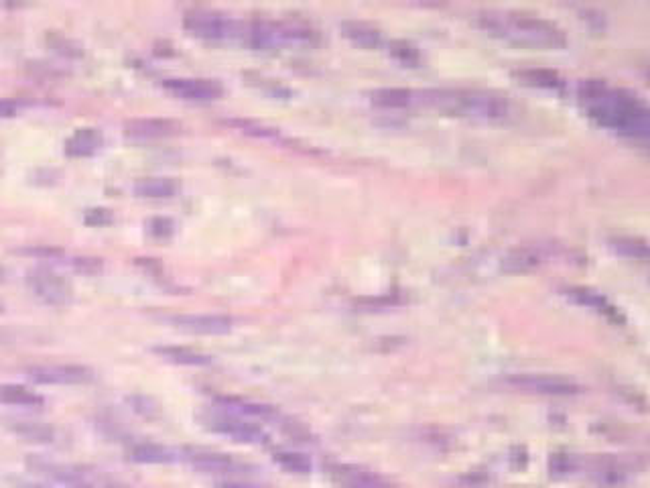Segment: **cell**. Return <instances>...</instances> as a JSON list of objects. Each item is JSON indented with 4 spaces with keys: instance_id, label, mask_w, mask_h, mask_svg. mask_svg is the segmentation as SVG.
<instances>
[{
    "instance_id": "cell-1",
    "label": "cell",
    "mask_w": 650,
    "mask_h": 488,
    "mask_svg": "<svg viewBox=\"0 0 650 488\" xmlns=\"http://www.w3.org/2000/svg\"><path fill=\"white\" fill-rule=\"evenodd\" d=\"M577 94L583 108L600 127L632 139L648 137L650 114L636 94L612 88L604 80L581 82Z\"/></svg>"
},
{
    "instance_id": "cell-2",
    "label": "cell",
    "mask_w": 650,
    "mask_h": 488,
    "mask_svg": "<svg viewBox=\"0 0 650 488\" xmlns=\"http://www.w3.org/2000/svg\"><path fill=\"white\" fill-rule=\"evenodd\" d=\"M415 106L482 122H504L512 116V104L504 94L482 88L415 90Z\"/></svg>"
},
{
    "instance_id": "cell-3",
    "label": "cell",
    "mask_w": 650,
    "mask_h": 488,
    "mask_svg": "<svg viewBox=\"0 0 650 488\" xmlns=\"http://www.w3.org/2000/svg\"><path fill=\"white\" fill-rule=\"evenodd\" d=\"M480 27L496 37L531 45L543 49H559L567 45V37L563 29L555 23L545 21L535 15L523 13H486L480 17Z\"/></svg>"
},
{
    "instance_id": "cell-4",
    "label": "cell",
    "mask_w": 650,
    "mask_h": 488,
    "mask_svg": "<svg viewBox=\"0 0 650 488\" xmlns=\"http://www.w3.org/2000/svg\"><path fill=\"white\" fill-rule=\"evenodd\" d=\"M240 41L254 49L265 51L279 47H303L317 41V31L301 21L254 19L242 25Z\"/></svg>"
},
{
    "instance_id": "cell-5",
    "label": "cell",
    "mask_w": 650,
    "mask_h": 488,
    "mask_svg": "<svg viewBox=\"0 0 650 488\" xmlns=\"http://www.w3.org/2000/svg\"><path fill=\"white\" fill-rule=\"evenodd\" d=\"M504 385L514 391L539 397H575L583 391L577 381L549 373H514L504 379Z\"/></svg>"
},
{
    "instance_id": "cell-6",
    "label": "cell",
    "mask_w": 650,
    "mask_h": 488,
    "mask_svg": "<svg viewBox=\"0 0 650 488\" xmlns=\"http://www.w3.org/2000/svg\"><path fill=\"white\" fill-rule=\"evenodd\" d=\"M25 377L35 385L80 387L90 385L96 373L84 364H33L25 369Z\"/></svg>"
},
{
    "instance_id": "cell-7",
    "label": "cell",
    "mask_w": 650,
    "mask_h": 488,
    "mask_svg": "<svg viewBox=\"0 0 650 488\" xmlns=\"http://www.w3.org/2000/svg\"><path fill=\"white\" fill-rule=\"evenodd\" d=\"M183 25L195 37L208 41H234L242 37L244 23L216 11H191L185 15Z\"/></svg>"
},
{
    "instance_id": "cell-8",
    "label": "cell",
    "mask_w": 650,
    "mask_h": 488,
    "mask_svg": "<svg viewBox=\"0 0 650 488\" xmlns=\"http://www.w3.org/2000/svg\"><path fill=\"white\" fill-rule=\"evenodd\" d=\"M25 281L31 293L45 305H51V308H63L72 301V285L51 267L39 265L29 269Z\"/></svg>"
},
{
    "instance_id": "cell-9",
    "label": "cell",
    "mask_w": 650,
    "mask_h": 488,
    "mask_svg": "<svg viewBox=\"0 0 650 488\" xmlns=\"http://www.w3.org/2000/svg\"><path fill=\"white\" fill-rule=\"evenodd\" d=\"M206 423H208V427L212 432H216L220 436H226V438H230L232 442H238V444L260 446V444L269 442V436L265 434L263 427L248 421V419L224 413V411L212 413L206 419Z\"/></svg>"
},
{
    "instance_id": "cell-10",
    "label": "cell",
    "mask_w": 650,
    "mask_h": 488,
    "mask_svg": "<svg viewBox=\"0 0 650 488\" xmlns=\"http://www.w3.org/2000/svg\"><path fill=\"white\" fill-rule=\"evenodd\" d=\"M163 88L175 98L189 102H214L224 96L222 84L206 78H171L163 82Z\"/></svg>"
},
{
    "instance_id": "cell-11",
    "label": "cell",
    "mask_w": 650,
    "mask_h": 488,
    "mask_svg": "<svg viewBox=\"0 0 650 488\" xmlns=\"http://www.w3.org/2000/svg\"><path fill=\"white\" fill-rule=\"evenodd\" d=\"M173 326L191 334H204V336H222L232 332L234 320L222 314H179L169 318Z\"/></svg>"
},
{
    "instance_id": "cell-12",
    "label": "cell",
    "mask_w": 650,
    "mask_h": 488,
    "mask_svg": "<svg viewBox=\"0 0 650 488\" xmlns=\"http://www.w3.org/2000/svg\"><path fill=\"white\" fill-rule=\"evenodd\" d=\"M181 133V125L171 118H133L124 122V135L137 141L165 139Z\"/></svg>"
},
{
    "instance_id": "cell-13",
    "label": "cell",
    "mask_w": 650,
    "mask_h": 488,
    "mask_svg": "<svg viewBox=\"0 0 650 488\" xmlns=\"http://www.w3.org/2000/svg\"><path fill=\"white\" fill-rule=\"evenodd\" d=\"M330 474L342 488H393L382 474L356 464H334Z\"/></svg>"
},
{
    "instance_id": "cell-14",
    "label": "cell",
    "mask_w": 650,
    "mask_h": 488,
    "mask_svg": "<svg viewBox=\"0 0 650 488\" xmlns=\"http://www.w3.org/2000/svg\"><path fill=\"white\" fill-rule=\"evenodd\" d=\"M185 460L189 462L191 468L200 470L204 474H218V476H230V474H240L244 466L236 462L228 454L220 452H210V450H189L185 454Z\"/></svg>"
},
{
    "instance_id": "cell-15",
    "label": "cell",
    "mask_w": 650,
    "mask_h": 488,
    "mask_svg": "<svg viewBox=\"0 0 650 488\" xmlns=\"http://www.w3.org/2000/svg\"><path fill=\"white\" fill-rule=\"evenodd\" d=\"M216 405L220 411L248 419V421H273L279 417V413L263 403H256L250 399H242V397H234V395H220L216 397Z\"/></svg>"
},
{
    "instance_id": "cell-16",
    "label": "cell",
    "mask_w": 650,
    "mask_h": 488,
    "mask_svg": "<svg viewBox=\"0 0 650 488\" xmlns=\"http://www.w3.org/2000/svg\"><path fill=\"white\" fill-rule=\"evenodd\" d=\"M7 427L11 434L29 444H53L57 436L51 425L33 419H7Z\"/></svg>"
},
{
    "instance_id": "cell-17",
    "label": "cell",
    "mask_w": 650,
    "mask_h": 488,
    "mask_svg": "<svg viewBox=\"0 0 650 488\" xmlns=\"http://www.w3.org/2000/svg\"><path fill=\"white\" fill-rule=\"evenodd\" d=\"M104 145V135L94 127L78 129L68 141H65V155L70 157H90Z\"/></svg>"
},
{
    "instance_id": "cell-18",
    "label": "cell",
    "mask_w": 650,
    "mask_h": 488,
    "mask_svg": "<svg viewBox=\"0 0 650 488\" xmlns=\"http://www.w3.org/2000/svg\"><path fill=\"white\" fill-rule=\"evenodd\" d=\"M133 192L147 200H167L177 196L179 183L173 177H143L135 183Z\"/></svg>"
},
{
    "instance_id": "cell-19",
    "label": "cell",
    "mask_w": 650,
    "mask_h": 488,
    "mask_svg": "<svg viewBox=\"0 0 650 488\" xmlns=\"http://www.w3.org/2000/svg\"><path fill=\"white\" fill-rule=\"evenodd\" d=\"M545 259V253L535 247H525V249H516L508 253V257L502 263V269L508 273H525L535 267H539Z\"/></svg>"
},
{
    "instance_id": "cell-20",
    "label": "cell",
    "mask_w": 650,
    "mask_h": 488,
    "mask_svg": "<svg viewBox=\"0 0 650 488\" xmlns=\"http://www.w3.org/2000/svg\"><path fill=\"white\" fill-rule=\"evenodd\" d=\"M45 401L39 393L23 387V385H0V405L11 407H41Z\"/></svg>"
},
{
    "instance_id": "cell-21",
    "label": "cell",
    "mask_w": 650,
    "mask_h": 488,
    "mask_svg": "<svg viewBox=\"0 0 650 488\" xmlns=\"http://www.w3.org/2000/svg\"><path fill=\"white\" fill-rule=\"evenodd\" d=\"M155 354H159L167 362L181 364V366H206L212 362L210 356H206L198 350L185 348V346H157Z\"/></svg>"
},
{
    "instance_id": "cell-22",
    "label": "cell",
    "mask_w": 650,
    "mask_h": 488,
    "mask_svg": "<svg viewBox=\"0 0 650 488\" xmlns=\"http://www.w3.org/2000/svg\"><path fill=\"white\" fill-rule=\"evenodd\" d=\"M342 33L354 45L366 47V49L378 47L380 41H382V35H380L378 29H374V27H370L366 23H360V21H346V23H342Z\"/></svg>"
},
{
    "instance_id": "cell-23",
    "label": "cell",
    "mask_w": 650,
    "mask_h": 488,
    "mask_svg": "<svg viewBox=\"0 0 650 488\" xmlns=\"http://www.w3.org/2000/svg\"><path fill=\"white\" fill-rule=\"evenodd\" d=\"M372 102L380 108H413L415 90L405 88H382L372 92Z\"/></svg>"
},
{
    "instance_id": "cell-24",
    "label": "cell",
    "mask_w": 650,
    "mask_h": 488,
    "mask_svg": "<svg viewBox=\"0 0 650 488\" xmlns=\"http://www.w3.org/2000/svg\"><path fill=\"white\" fill-rule=\"evenodd\" d=\"M130 458L141 464H171L175 460V454L161 444L143 442L130 448Z\"/></svg>"
},
{
    "instance_id": "cell-25",
    "label": "cell",
    "mask_w": 650,
    "mask_h": 488,
    "mask_svg": "<svg viewBox=\"0 0 650 488\" xmlns=\"http://www.w3.org/2000/svg\"><path fill=\"white\" fill-rule=\"evenodd\" d=\"M273 462L283 468L289 474H299L305 476L311 472V460L305 454L299 452H291V450H277L273 454Z\"/></svg>"
},
{
    "instance_id": "cell-26",
    "label": "cell",
    "mask_w": 650,
    "mask_h": 488,
    "mask_svg": "<svg viewBox=\"0 0 650 488\" xmlns=\"http://www.w3.org/2000/svg\"><path fill=\"white\" fill-rule=\"evenodd\" d=\"M518 78H523L531 86H541L549 90H559L563 86V80L549 70H525V72H518Z\"/></svg>"
},
{
    "instance_id": "cell-27",
    "label": "cell",
    "mask_w": 650,
    "mask_h": 488,
    "mask_svg": "<svg viewBox=\"0 0 650 488\" xmlns=\"http://www.w3.org/2000/svg\"><path fill=\"white\" fill-rule=\"evenodd\" d=\"M612 247L620 255H626L630 259H646V255H648L646 244L642 240H634V238H614Z\"/></svg>"
},
{
    "instance_id": "cell-28",
    "label": "cell",
    "mask_w": 650,
    "mask_h": 488,
    "mask_svg": "<svg viewBox=\"0 0 650 488\" xmlns=\"http://www.w3.org/2000/svg\"><path fill=\"white\" fill-rule=\"evenodd\" d=\"M72 267H74V271H78L82 275H96V273L102 271L100 259H88V257L86 259L84 257L72 259Z\"/></svg>"
},
{
    "instance_id": "cell-29",
    "label": "cell",
    "mask_w": 650,
    "mask_h": 488,
    "mask_svg": "<svg viewBox=\"0 0 650 488\" xmlns=\"http://www.w3.org/2000/svg\"><path fill=\"white\" fill-rule=\"evenodd\" d=\"M84 220H86V224H90V226H104V224H110V222H112V214H110V210L94 208V210H88V212H86Z\"/></svg>"
},
{
    "instance_id": "cell-30",
    "label": "cell",
    "mask_w": 650,
    "mask_h": 488,
    "mask_svg": "<svg viewBox=\"0 0 650 488\" xmlns=\"http://www.w3.org/2000/svg\"><path fill=\"white\" fill-rule=\"evenodd\" d=\"M130 403H133V409H135V411H139V413H143V415H147V417L155 415V411H157V405H155L149 397H141V395L130 397Z\"/></svg>"
},
{
    "instance_id": "cell-31",
    "label": "cell",
    "mask_w": 650,
    "mask_h": 488,
    "mask_svg": "<svg viewBox=\"0 0 650 488\" xmlns=\"http://www.w3.org/2000/svg\"><path fill=\"white\" fill-rule=\"evenodd\" d=\"M216 488H263V486H256L252 482H244V480H234V478H226V480H218Z\"/></svg>"
},
{
    "instance_id": "cell-32",
    "label": "cell",
    "mask_w": 650,
    "mask_h": 488,
    "mask_svg": "<svg viewBox=\"0 0 650 488\" xmlns=\"http://www.w3.org/2000/svg\"><path fill=\"white\" fill-rule=\"evenodd\" d=\"M17 110H19L17 102L0 98V118H13L17 114Z\"/></svg>"
},
{
    "instance_id": "cell-33",
    "label": "cell",
    "mask_w": 650,
    "mask_h": 488,
    "mask_svg": "<svg viewBox=\"0 0 650 488\" xmlns=\"http://www.w3.org/2000/svg\"><path fill=\"white\" fill-rule=\"evenodd\" d=\"M151 232L165 236V234L171 232V222L169 220H153L151 222Z\"/></svg>"
},
{
    "instance_id": "cell-34",
    "label": "cell",
    "mask_w": 650,
    "mask_h": 488,
    "mask_svg": "<svg viewBox=\"0 0 650 488\" xmlns=\"http://www.w3.org/2000/svg\"><path fill=\"white\" fill-rule=\"evenodd\" d=\"M21 488H53L49 484H41V482H19Z\"/></svg>"
},
{
    "instance_id": "cell-35",
    "label": "cell",
    "mask_w": 650,
    "mask_h": 488,
    "mask_svg": "<svg viewBox=\"0 0 650 488\" xmlns=\"http://www.w3.org/2000/svg\"><path fill=\"white\" fill-rule=\"evenodd\" d=\"M100 488H122V486H118V484H112V482H104V480H102Z\"/></svg>"
},
{
    "instance_id": "cell-36",
    "label": "cell",
    "mask_w": 650,
    "mask_h": 488,
    "mask_svg": "<svg viewBox=\"0 0 650 488\" xmlns=\"http://www.w3.org/2000/svg\"><path fill=\"white\" fill-rule=\"evenodd\" d=\"M3 279H5V271H3V267H0V283H3Z\"/></svg>"
},
{
    "instance_id": "cell-37",
    "label": "cell",
    "mask_w": 650,
    "mask_h": 488,
    "mask_svg": "<svg viewBox=\"0 0 650 488\" xmlns=\"http://www.w3.org/2000/svg\"><path fill=\"white\" fill-rule=\"evenodd\" d=\"M0 312H3V303H0Z\"/></svg>"
}]
</instances>
